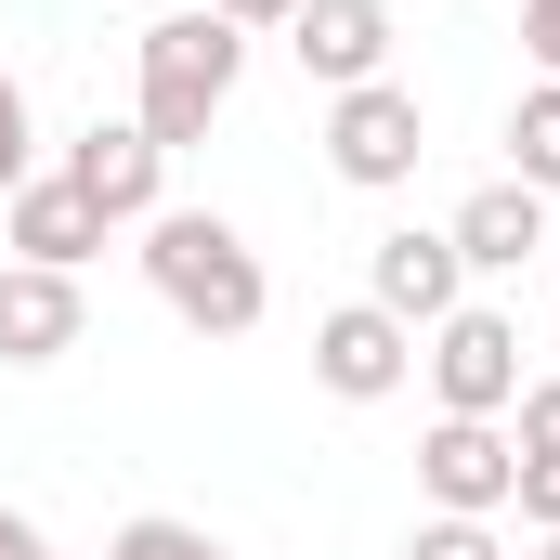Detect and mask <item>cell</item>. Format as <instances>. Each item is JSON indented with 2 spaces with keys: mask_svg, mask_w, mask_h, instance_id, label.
<instances>
[{
  "mask_svg": "<svg viewBox=\"0 0 560 560\" xmlns=\"http://www.w3.org/2000/svg\"><path fill=\"white\" fill-rule=\"evenodd\" d=\"M143 287H156L196 339H248V326L275 313L261 248H248L222 209H156V222H143Z\"/></svg>",
  "mask_w": 560,
  "mask_h": 560,
  "instance_id": "obj_1",
  "label": "cell"
},
{
  "mask_svg": "<svg viewBox=\"0 0 560 560\" xmlns=\"http://www.w3.org/2000/svg\"><path fill=\"white\" fill-rule=\"evenodd\" d=\"M131 79H143V92H131L143 143H156V156H183V143H209V118L235 105V79H248V39H235L209 0H196V13H156V26L131 39Z\"/></svg>",
  "mask_w": 560,
  "mask_h": 560,
  "instance_id": "obj_2",
  "label": "cell"
},
{
  "mask_svg": "<svg viewBox=\"0 0 560 560\" xmlns=\"http://www.w3.org/2000/svg\"><path fill=\"white\" fill-rule=\"evenodd\" d=\"M418 156H430V105H418V79L326 92V170H339L352 196H392V183H418Z\"/></svg>",
  "mask_w": 560,
  "mask_h": 560,
  "instance_id": "obj_3",
  "label": "cell"
},
{
  "mask_svg": "<svg viewBox=\"0 0 560 560\" xmlns=\"http://www.w3.org/2000/svg\"><path fill=\"white\" fill-rule=\"evenodd\" d=\"M418 365H430V405H443V418H509V405H522V326H509L495 300H456V313L430 326Z\"/></svg>",
  "mask_w": 560,
  "mask_h": 560,
  "instance_id": "obj_4",
  "label": "cell"
},
{
  "mask_svg": "<svg viewBox=\"0 0 560 560\" xmlns=\"http://www.w3.org/2000/svg\"><path fill=\"white\" fill-rule=\"evenodd\" d=\"M509 482H522L509 418H430V443H418V495L443 509V522H495V509H509Z\"/></svg>",
  "mask_w": 560,
  "mask_h": 560,
  "instance_id": "obj_5",
  "label": "cell"
},
{
  "mask_svg": "<svg viewBox=\"0 0 560 560\" xmlns=\"http://www.w3.org/2000/svg\"><path fill=\"white\" fill-rule=\"evenodd\" d=\"M365 300H378L392 326H418V339H430V326L469 300V261H456V235H443V222H392V235L365 248Z\"/></svg>",
  "mask_w": 560,
  "mask_h": 560,
  "instance_id": "obj_6",
  "label": "cell"
},
{
  "mask_svg": "<svg viewBox=\"0 0 560 560\" xmlns=\"http://www.w3.org/2000/svg\"><path fill=\"white\" fill-rule=\"evenodd\" d=\"M313 378H326L339 405H392V392L418 378V326H392L378 300H339V313L313 326Z\"/></svg>",
  "mask_w": 560,
  "mask_h": 560,
  "instance_id": "obj_7",
  "label": "cell"
},
{
  "mask_svg": "<svg viewBox=\"0 0 560 560\" xmlns=\"http://www.w3.org/2000/svg\"><path fill=\"white\" fill-rule=\"evenodd\" d=\"M52 170H66V183H79V196H92V209H105L118 235H131V222H156V209H170V156L143 143V118H92V131L66 143Z\"/></svg>",
  "mask_w": 560,
  "mask_h": 560,
  "instance_id": "obj_8",
  "label": "cell"
},
{
  "mask_svg": "<svg viewBox=\"0 0 560 560\" xmlns=\"http://www.w3.org/2000/svg\"><path fill=\"white\" fill-rule=\"evenodd\" d=\"M105 235H118V222H105L66 170H26V183L0 196V248H13V261H39V275H79Z\"/></svg>",
  "mask_w": 560,
  "mask_h": 560,
  "instance_id": "obj_9",
  "label": "cell"
},
{
  "mask_svg": "<svg viewBox=\"0 0 560 560\" xmlns=\"http://www.w3.org/2000/svg\"><path fill=\"white\" fill-rule=\"evenodd\" d=\"M287 52L313 92H365V79H392V0H300Z\"/></svg>",
  "mask_w": 560,
  "mask_h": 560,
  "instance_id": "obj_10",
  "label": "cell"
},
{
  "mask_svg": "<svg viewBox=\"0 0 560 560\" xmlns=\"http://www.w3.org/2000/svg\"><path fill=\"white\" fill-rule=\"evenodd\" d=\"M92 326L79 275H39V261H0V365H66Z\"/></svg>",
  "mask_w": 560,
  "mask_h": 560,
  "instance_id": "obj_11",
  "label": "cell"
},
{
  "mask_svg": "<svg viewBox=\"0 0 560 560\" xmlns=\"http://www.w3.org/2000/svg\"><path fill=\"white\" fill-rule=\"evenodd\" d=\"M548 196H535V183H482V196H456V222H443V235H456V261H469V275H522V261H548Z\"/></svg>",
  "mask_w": 560,
  "mask_h": 560,
  "instance_id": "obj_12",
  "label": "cell"
},
{
  "mask_svg": "<svg viewBox=\"0 0 560 560\" xmlns=\"http://www.w3.org/2000/svg\"><path fill=\"white\" fill-rule=\"evenodd\" d=\"M509 183H535L560 209V79H535V92L509 105Z\"/></svg>",
  "mask_w": 560,
  "mask_h": 560,
  "instance_id": "obj_13",
  "label": "cell"
},
{
  "mask_svg": "<svg viewBox=\"0 0 560 560\" xmlns=\"http://www.w3.org/2000/svg\"><path fill=\"white\" fill-rule=\"evenodd\" d=\"M105 560H222V535H209V522L143 509V522H118V548H105Z\"/></svg>",
  "mask_w": 560,
  "mask_h": 560,
  "instance_id": "obj_14",
  "label": "cell"
},
{
  "mask_svg": "<svg viewBox=\"0 0 560 560\" xmlns=\"http://www.w3.org/2000/svg\"><path fill=\"white\" fill-rule=\"evenodd\" d=\"M405 560H509V535H495V522H443V509H430L418 535H405Z\"/></svg>",
  "mask_w": 560,
  "mask_h": 560,
  "instance_id": "obj_15",
  "label": "cell"
},
{
  "mask_svg": "<svg viewBox=\"0 0 560 560\" xmlns=\"http://www.w3.org/2000/svg\"><path fill=\"white\" fill-rule=\"evenodd\" d=\"M26 170H39V118H26V79L0 66V196H13Z\"/></svg>",
  "mask_w": 560,
  "mask_h": 560,
  "instance_id": "obj_16",
  "label": "cell"
},
{
  "mask_svg": "<svg viewBox=\"0 0 560 560\" xmlns=\"http://www.w3.org/2000/svg\"><path fill=\"white\" fill-rule=\"evenodd\" d=\"M509 443H522V456H560V378H522V405H509Z\"/></svg>",
  "mask_w": 560,
  "mask_h": 560,
  "instance_id": "obj_17",
  "label": "cell"
},
{
  "mask_svg": "<svg viewBox=\"0 0 560 560\" xmlns=\"http://www.w3.org/2000/svg\"><path fill=\"white\" fill-rule=\"evenodd\" d=\"M509 509H522L535 535H560V456H522V482H509Z\"/></svg>",
  "mask_w": 560,
  "mask_h": 560,
  "instance_id": "obj_18",
  "label": "cell"
},
{
  "mask_svg": "<svg viewBox=\"0 0 560 560\" xmlns=\"http://www.w3.org/2000/svg\"><path fill=\"white\" fill-rule=\"evenodd\" d=\"M209 13H222L235 39H287V13H300V0H209Z\"/></svg>",
  "mask_w": 560,
  "mask_h": 560,
  "instance_id": "obj_19",
  "label": "cell"
},
{
  "mask_svg": "<svg viewBox=\"0 0 560 560\" xmlns=\"http://www.w3.org/2000/svg\"><path fill=\"white\" fill-rule=\"evenodd\" d=\"M522 52H535V79H560V0H522Z\"/></svg>",
  "mask_w": 560,
  "mask_h": 560,
  "instance_id": "obj_20",
  "label": "cell"
},
{
  "mask_svg": "<svg viewBox=\"0 0 560 560\" xmlns=\"http://www.w3.org/2000/svg\"><path fill=\"white\" fill-rule=\"evenodd\" d=\"M0 560H52V548H39V522H26V509H0Z\"/></svg>",
  "mask_w": 560,
  "mask_h": 560,
  "instance_id": "obj_21",
  "label": "cell"
},
{
  "mask_svg": "<svg viewBox=\"0 0 560 560\" xmlns=\"http://www.w3.org/2000/svg\"><path fill=\"white\" fill-rule=\"evenodd\" d=\"M535 560H560V535H535Z\"/></svg>",
  "mask_w": 560,
  "mask_h": 560,
  "instance_id": "obj_22",
  "label": "cell"
},
{
  "mask_svg": "<svg viewBox=\"0 0 560 560\" xmlns=\"http://www.w3.org/2000/svg\"><path fill=\"white\" fill-rule=\"evenodd\" d=\"M548 261H560V222H548Z\"/></svg>",
  "mask_w": 560,
  "mask_h": 560,
  "instance_id": "obj_23",
  "label": "cell"
}]
</instances>
